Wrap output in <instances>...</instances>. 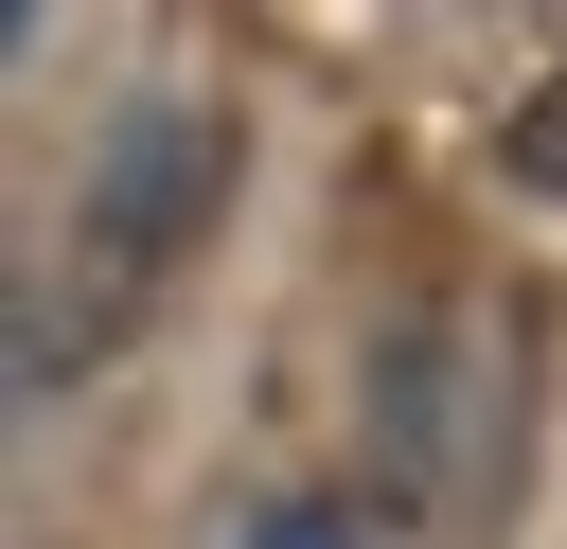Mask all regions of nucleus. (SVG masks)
<instances>
[{
	"label": "nucleus",
	"instance_id": "20e7f679",
	"mask_svg": "<svg viewBox=\"0 0 567 549\" xmlns=\"http://www.w3.org/2000/svg\"><path fill=\"white\" fill-rule=\"evenodd\" d=\"M248 549H372V531H354V514H266Z\"/></svg>",
	"mask_w": 567,
	"mask_h": 549
},
{
	"label": "nucleus",
	"instance_id": "f257e3e1",
	"mask_svg": "<svg viewBox=\"0 0 567 549\" xmlns=\"http://www.w3.org/2000/svg\"><path fill=\"white\" fill-rule=\"evenodd\" d=\"M514 443H532V319H496V301H408V319L372 336V460L408 478V514H425V531H478L496 478H514Z\"/></svg>",
	"mask_w": 567,
	"mask_h": 549
},
{
	"label": "nucleus",
	"instance_id": "7ed1b4c3",
	"mask_svg": "<svg viewBox=\"0 0 567 549\" xmlns=\"http://www.w3.org/2000/svg\"><path fill=\"white\" fill-rule=\"evenodd\" d=\"M514 177H532V195H567V71L514 106Z\"/></svg>",
	"mask_w": 567,
	"mask_h": 549
},
{
	"label": "nucleus",
	"instance_id": "f03ea898",
	"mask_svg": "<svg viewBox=\"0 0 567 549\" xmlns=\"http://www.w3.org/2000/svg\"><path fill=\"white\" fill-rule=\"evenodd\" d=\"M213 195H230V124H213V106H124V124L89 142V195H71V301L35 319V372H71V336L106 354V336L195 266Z\"/></svg>",
	"mask_w": 567,
	"mask_h": 549
}]
</instances>
